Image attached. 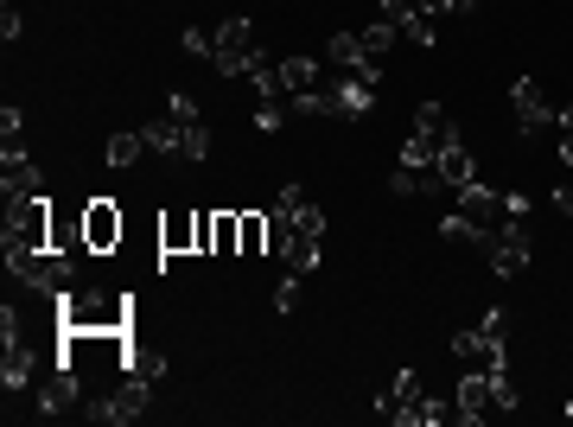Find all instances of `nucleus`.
Instances as JSON below:
<instances>
[{
  "label": "nucleus",
  "instance_id": "e433bc0d",
  "mask_svg": "<svg viewBox=\"0 0 573 427\" xmlns=\"http://www.w3.org/2000/svg\"><path fill=\"white\" fill-rule=\"evenodd\" d=\"M491 402H497V415H510V408H516V383H510V370H491Z\"/></svg>",
  "mask_w": 573,
  "mask_h": 427
},
{
  "label": "nucleus",
  "instance_id": "de8ad7c7",
  "mask_svg": "<svg viewBox=\"0 0 573 427\" xmlns=\"http://www.w3.org/2000/svg\"><path fill=\"white\" fill-rule=\"evenodd\" d=\"M554 211H561V217H573V185H561V192H554Z\"/></svg>",
  "mask_w": 573,
  "mask_h": 427
},
{
  "label": "nucleus",
  "instance_id": "473e14b6",
  "mask_svg": "<svg viewBox=\"0 0 573 427\" xmlns=\"http://www.w3.org/2000/svg\"><path fill=\"white\" fill-rule=\"evenodd\" d=\"M402 39H414V45H433V39H440V20H433V13H421V7H414L408 20H402Z\"/></svg>",
  "mask_w": 573,
  "mask_h": 427
},
{
  "label": "nucleus",
  "instance_id": "c03bdc74",
  "mask_svg": "<svg viewBox=\"0 0 573 427\" xmlns=\"http://www.w3.org/2000/svg\"><path fill=\"white\" fill-rule=\"evenodd\" d=\"M20 32H26V20H20V13H13V7H7V13H0V39H7V45H13V39H20Z\"/></svg>",
  "mask_w": 573,
  "mask_h": 427
},
{
  "label": "nucleus",
  "instance_id": "1a4fd4ad",
  "mask_svg": "<svg viewBox=\"0 0 573 427\" xmlns=\"http://www.w3.org/2000/svg\"><path fill=\"white\" fill-rule=\"evenodd\" d=\"M39 160L26 153V141H0V192L20 198V192H39Z\"/></svg>",
  "mask_w": 573,
  "mask_h": 427
},
{
  "label": "nucleus",
  "instance_id": "3c124183",
  "mask_svg": "<svg viewBox=\"0 0 573 427\" xmlns=\"http://www.w3.org/2000/svg\"><path fill=\"white\" fill-rule=\"evenodd\" d=\"M567 421H573V396H567Z\"/></svg>",
  "mask_w": 573,
  "mask_h": 427
},
{
  "label": "nucleus",
  "instance_id": "09e8293b",
  "mask_svg": "<svg viewBox=\"0 0 573 427\" xmlns=\"http://www.w3.org/2000/svg\"><path fill=\"white\" fill-rule=\"evenodd\" d=\"M561 166H573V128H561Z\"/></svg>",
  "mask_w": 573,
  "mask_h": 427
},
{
  "label": "nucleus",
  "instance_id": "7ed1b4c3",
  "mask_svg": "<svg viewBox=\"0 0 573 427\" xmlns=\"http://www.w3.org/2000/svg\"><path fill=\"white\" fill-rule=\"evenodd\" d=\"M83 415L102 421V427H128V421H141V415H147V383L128 377L121 389H102V396H90V408H83Z\"/></svg>",
  "mask_w": 573,
  "mask_h": 427
},
{
  "label": "nucleus",
  "instance_id": "4be33fe9",
  "mask_svg": "<svg viewBox=\"0 0 573 427\" xmlns=\"http://www.w3.org/2000/svg\"><path fill=\"white\" fill-rule=\"evenodd\" d=\"M141 153H153V147H147V134H141V128H128V134H109V153H102V160H109V166H134Z\"/></svg>",
  "mask_w": 573,
  "mask_h": 427
},
{
  "label": "nucleus",
  "instance_id": "f3484780",
  "mask_svg": "<svg viewBox=\"0 0 573 427\" xmlns=\"http://www.w3.org/2000/svg\"><path fill=\"white\" fill-rule=\"evenodd\" d=\"M453 198H459V211H465V217H478V224L503 217V192H491V185H478V179L465 185V192H453Z\"/></svg>",
  "mask_w": 573,
  "mask_h": 427
},
{
  "label": "nucleus",
  "instance_id": "f03ea898",
  "mask_svg": "<svg viewBox=\"0 0 573 427\" xmlns=\"http://www.w3.org/2000/svg\"><path fill=\"white\" fill-rule=\"evenodd\" d=\"M51 198L45 192H20L7 198V230H0V249L20 255V249H51Z\"/></svg>",
  "mask_w": 573,
  "mask_h": 427
},
{
  "label": "nucleus",
  "instance_id": "58836bf2",
  "mask_svg": "<svg viewBox=\"0 0 573 427\" xmlns=\"http://www.w3.org/2000/svg\"><path fill=\"white\" fill-rule=\"evenodd\" d=\"M0 141H26V109H20V102L0 109Z\"/></svg>",
  "mask_w": 573,
  "mask_h": 427
},
{
  "label": "nucleus",
  "instance_id": "37998d69",
  "mask_svg": "<svg viewBox=\"0 0 573 427\" xmlns=\"http://www.w3.org/2000/svg\"><path fill=\"white\" fill-rule=\"evenodd\" d=\"M211 236H217V211H198V255H211Z\"/></svg>",
  "mask_w": 573,
  "mask_h": 427
},
{
  "label": "nucleus",
  "instance_id": "79ce46f5",
  "mask_svg": "<svg viewBox=\"0 0 573 427\" xmlns=\"http://www.w3.org/2000/svg\"><path fill=\"white\" fill-rule=\"evenodd\" d=\"M300 204H306V192H300V185H281V198H274V211H281V217H293Z\"/></svg>",
  "mask_w": 573,
  "mask_h": 427
},
{
  "label": "nucleus",
  "instance_id": "4c0bfd02",
  "mask_svg": "<svg viewBox=\"0 0 573 427\" xmlns=\"http://www.w3.org/2000/svg\"><path fill=\"white\" fill-rule=\"evenodd\" d=\"M300 281L306 275H293V268H287V281L274 287V313H300Z\"/></svg>",
  "mask_w": 573,
  "mask_h": 427
},
{
  "label": "nucleus",
  "instance_id": "bb28decb",
  "mask_svg": "<svg viewBox=\"0 0 573 427\" xmlns=\"http://www.w3.org/2000/svg\"><path fill=\"white\" fill-rule=\"evenodd\" d=\"M433 153H440V141H427V134H408L402 153H395V166H414V173H421V166H433Z\"/></svg>",
  "mask_w": 573,
  "mask_h": 427
},
{
  "label": "nucleus",
  "instance_id": "aec40b11",
  "mask_svg": "<svg viewBox=\"0 0 573 427\" xmlns=\"http://www.w3.org/2000/svg\"><path fill=\"white\" fill-rule=\"evenodd\" d=\"M217 51H262L255 20H223V26H217Z\"/></svg>",
  "mask_w": 573,
  "mask_h": 427
},
{
  "label": "nucleus",
  "instance_id": "5701e85b",
  "mask_svg": "<svg viewBox=\"0 0 573 427\" xmlns=\"http://www.w3.org/2000/svg\"><path fill=\"white\" fill-rule=\"evenodd\" d=\"M414 134H427V141H446V134H453V115H446V102H421V109H414Z\"/></svg>",
  "mask_w": 573,
  "mask_h": 427
},
{
  "label": "nucleus",
  "instance_id": "0eeeda50",
  "mask_svg": "<svg viewBox=\"0 0 573 427\" xmlns=\"http://www.w3.org/2000/svg\"><path fill=\"white\" fill-rule=\"evenodd\" d=\"M510 102H516V128H523V141H542V134L554 128V109H548V96H542V83H535V77H516Z\"/></svg>",
  "mask_w": 573,
  "mask_h": 427
},
{
  "label": "nucleus",
  "instance_id": "6e6552de",
  "mask_svg": "<svg viewBox=\"0 0 573 427\" xmlns=\"http://www.w3.org/2000/svg\"><path fill=\"white\" fill-rule=\"evenodd\" d=\"M370 109H376V90L357 77H344L338 90H319V115H332V122H363Z\"/></svg>",
  "mask_w": 573,
  "mask_h": 427
},
{
  "label": "nucleus",
  "instance_id": "39448f33",
  "mask_svg": "<svg viewBox=\"0 0 573 427\" xmlns=\"http://www.w3.org/2000/svg\"><path fill=\"white\" fill-rule=\"evenodd\" d=\"M83 402V377L71 370V357H51V370H45V383H39V408L32 415H64V408H77Z\"/></svg>",
  "mask_w": 573,
  "mask_h": 427
},
{
  "label": "nucleus",
  "instance_id": "393cba45",
  "mask_svg": "<svg viewBox=\"0 0 573 427\" xmlns=\"http://www.w3.org/2000/svg\"><path fill=\"white\" fill-rule=\"evenodd\" d=\"M211 255H242V211H217V236Z\"/></svg>",
  "mask_w": 573,
  "mask_h": 427
},
{
  "label": "nucleus",
  "instance_id": "2eb2a0df",
  "mask_svg": "<svg viewBox=\"0 0 573 427\" xmlns=\"http://www.w3.org/2000/svg\"><path fill=\"white\" fill-rule=\"evenodd\" d=\"M160 249H166V255H198V211L160 217Z\"/></svg>",
  "mask_w": 573,
  "mask_h": 427
},
{
  "label": "nucleus",
  "instance_id": "2f4dec72",
  "mask_svg": "<svg viewBox=\"0 0 573 427\" xmlns=\"http://www.w3.org/2000/svg\"><path fill=\"white\" fill-rule=\"evenodd\" d=\"M160 351H147V345H128V377H141V383H153V377H160Z\"/></svg>",
  "mask_w": 573,
  "mask_h": 427
},
{
  "label": "nucleus",
  "instance_id": "ea45409f",
  "mask_svg": "<svg viewBox=\"0 0 573 427\" xmlns=\"http://www.w3.org/2000/svg\"><path fill=\"white\" fill-rule=\"evenodd\" d=\"M421 173H427V166H421ZM421 173H414V166H395V173H389V192H395V198H414V192H421Z\"/></svg>",
  "mask_w": 573,
  "mask_h": 427
},
{
  "label": "nucleus",
  "instance_id": "72a5a7b5",
  "mask_svg": "<svg viewBox=\"0 0 573 427\" xmlns=\"http://www.w3.org/2000/svg\"><path fill=\"white\" fill-rule=\"evenodd\" d=\"M357 39H363V51H370V58H376V51H389L395 39H402V26H389V20H370V26L357 32Z\"/></svg>",
  "mask_w": 573,
  "mask_h": 427
},
{
  "label": "nucleus",
  "instance_id": "f8f14e48",
  "mask_svg": "<svg viewBox=\"0 0 573 427\" xmlns=\"http://www.w3.org/2000/svg\"><path fill=\"white\" fill-rule=\"evenodd\" d=\"M453 357H459L465 370H497V364H503V338H497V332H484V326L453 332Z\"/></svg>",
  "mask_w": 573,
  "mask_h": 427
},
{
  "label": "nucleus",
  "instance_id": "49530a36",
  "mask_svg": "<svg viewBox=\"0 0 573 427\" xmlns=\"http://www.w3.org/2000/svg\"><path fill=\"white\" fill-rule=\"evenodd\" d=\"M478 326H484V332H497V338H503V326H510V313H503V306H491V313H484V319H478Z\"/></svg>",
  "mask_w": 573,
  "mask_h": 427
},
{
  "label": "nucleus",
  "instance_id": "b1692460",
  "mask_svg": "<svg viewBox=\"0 0 573 427\" xmlns=\"http://www.w3.org/2000/svg\"><path fill=\"white\" fill-rule=\"evenodd\" d=\"M440 236H446V243H491V224H478V217L453 211V217L440 224Z\"/></svg>",
  "mask_w": 573,
  "mask_h": 427
},
{
  "label": "nucleus",
  "instance_id": "7c9ffc66",
  "mask_svg": "<svg viewBox=\"0 0 573 427\" xmlns=\"http://www.w3.org/2000/svg\"><path fill=\"white\" fill-rule=\"evenodd\" d=\"M179 51H185V58H217V32L185 26V32H179Z\"/></svg>",
  "mask_w": 573,
  "mask_h": 427
},
{
  "label": "nucleus",
  "instance_id": "a211bd4d",
  "mask_svg": "<svg viewBox=\"0 0 573 427\" xmlns=\"http://www.w3.org/2000/svg\"><path fill=\"white\" fill-rule=\"evenodd\" d=\"M325 58H332L344 77H351V71H363V64H376L370 51H363V39H357V32H332V45H325Z\"/></svg>",
  "mask_w": 573,
  "mask_h": 427
},
{
  "label": "nucleus",
  "instance_id": "412c9836",
  "mask_svg": "<svg viewBox=\"0 0 573 427\" xmlns=\"http://www.w3.org/2000/svg\"><path fill=\"white\" fill-rule=\"evenodd\" d=\"M141 134H147L153 153H179V147H185V128L172 122V115H153V122H141Z\"/></svg>",
  "mask_w": 573,
  "mask_h": 427
},
{
  "label": "nucleus",
  "instance_id": "4468645a",
  "mask_svg": "<svg viewBox=\"0 0 573 427\" xmlns=\"http://www.w3.org/2000/svg\"><path fill=\"white\" fill-rule=\"evenodd\" d=\"M32 370H39V351L13 338V345L0 351V389H7V396H20V389L32 383Z\"/></svg>",
  "mask_w": 573,
  "mask_h": 427
},
{
  "label": "nucleus",
  "instance_id": "a878e982",
  "mask_svg": "<svg viewBox=\"0 0 573 427\" xmlns=\"http://www.w3.org/2000/svg\"><path fill=\"white\" fill-rule=\"evenodd\" d=\"M440 421H453V402H433V396H421L402 415V427H440Z\"/></svg>",
  "mask_w": 573,
  "mask_h": 427
},
{
  "label": "nucleus",
  "instance_id": "20e7f679",
  "mask_svg": "<svg viewBox=\"0 0 573 427\" xmlns=\"http://www.w3.org/2000/svg\"><path fill=\"white\" fill-rule=\"evenodd\" d=\"M484 249H491V268H497V275H523V268H529V255H535V236H529L523 217H503V224L491 230V243H484Z\"/></svg>",
  "mask_w": 573,
  "mask_h": 427
},
{
  "label": "nucleus",
  "instance_id": "9b49d317",
  "mask_svg": "<svg viewBox=\"0 0 573 427\" xmlns=\"http://www.w3.org/2000/svg\"><path fill=\"white\" fill-rule=\"evenodd\" d=\"M433 166H440V179H446V192H465V185L478 179V166H472V147H465V134L453 128L440 141V153H433Z\"/></svg>",
  "mask_w": 573,
  "mask_h": 427
},
{
  "label": "nucleus",
  "instance_id": "c85d7f7f",
  "mask_svg": "<svg viewBox=\"0 0 573 427\" xmlns=\"http://www.w3.org/2000/svg\"><path fill=\"white\" fill-rule=\"evenodd\" d=\"M179 128H185L179 160H191V166H198V160H211V128H204V122H179Z\"/></svg>",
  "mask_w": 573,
  "mask_h": 427
},
{
  "label": "nucleus",
  "instance_id": "f257e3e1",
  "mask_svg": "<svg viewBox=\"0 0 573 427\" xmlns=\"http://www.w3.org/2000/svg\"><path fill=\"white\" fill-rule=\"evenodd\" d=\"M128 306L134 300H109V294H96V287H71V294L58 300V319H64V332H128L134 326Z\"/></svg>",
  "mask_w": 573,
  "mask_h": 427
},
{
  "label": "nucleus",
  "instance_id": "dca6fc26",
  "mask_svg": "<svg viewBox=\"0 0 573 427\" xmlns=\"http://www.w3.org/2000/svg\"><path fill=\"white\" fill-rule=\"evenodd\" d=\"M281 90L287 96H312V90H319V58H306V51L281 58Z\"/></svg>",
  "mask_w": 573,
  "mask_h": 427
},
{
  "label": "nucleus",
  "instance_id": "423d86ee",
  "mask_svg": "<svg viewBox=\"0 0 573 427\" xmlns=\"http://www.w3.org/2000/svg\"><path fill=\"white\" fill-rule=\"evenodd\" d=\"M121 230H128V217L115 211V198H90V204H83V249H90V255H115Z\"/></svg>",
  "mask_w": 573,
  "mask_h": 427
},
{
  "label": "nucleus",
  "instance_id": "f704fd0d",
  "mask_svg": "<svg viewBox=\"0 0 573 427\" xmlns=\"http://www.w3.org/2000/svg\"><path fill=\"white\" fill-rule=\"evenodd\" d=\"M287 96H274V102H262V109H255V128H262V134H281L287 128Z\"/></svg>",
  "mask_w": 573,
  "mask_h": 427
},
{
  "label": "nucleus",
  "instance_id": "a19ab883",
  "mask_svg": "<svg viewBox=\"0 0 573 427\" xmlns=\"http://www.w3.org/2000/svg\"><path fill=\"white\" fill-rule=\"evenodd\" d=\"M166 115H172V122H198V102H191V96H166Z\"/></svg>",
  "mask_w": 573,
  "mask_h": 427
},
{
  "label": "nucleus",
  "instance_id": "cd10ccee",
  "mask_svg": "<svg viewBox=\"0 0 573 427\" xmlns=\"http://www.w3.org/2000/svg\"><path fill=\"white\" fill-rule=\"evenodd\" d=\"M262 58H268V51H217L211 64H217V77H249Z\"/></svg>",
  "mask_w": 573,
  "mask_h": 427
},
{
  "label": "nucleus",
  "instance_id": "6ab92c4d",
  "mask_svg": "<svg viewBox=\"0 0 573 427\" xmlns=\"http://www.w3.org/2000/svg\"><path fill=\"white\" fill-rule=\"evenodd\" d=\"M319 236H300V230H287V243H281V262L293 268V275H312V268H319Z\"/></svg>",
  "mask_w": 573,
  "mask_h": 427
},
{
  "label": "nucleus",
  "instance_id": "8fccbe9b",
  "mask_svg": "<svg viewBox=\"0 0 573 427\" xmlns=\"http://www.w3.org/2000/svg\"><path fill=\"white\" fill-rule=\"evenodd\" d=\"M554 128H573V102H567V109H554Z\"/></svg>",
  "mask_w": 573,
  "mask_h": 427
},
{
  "label": "nucleus",
  "instance_id": "9d476101",
  "mask_svg": "<svg viewBox=\"0 0 573 427\" xmlns=\"http://www.w3.org/2000/svg\"><path fill=\"white\" fill-rule=\"evenodd\" d=\"M491 415H497V402H491V370H465V383H459V396H453V421L478 427V421H491Z\"/></svg>",
  "mask_w": 573,
  "mask_h": 427
},
{
  "label": "nucleus",
  "instance_id": "c756f323",
  "mask_svg": "<svg viewBox=\"0 0 573 427\" xmlns=\"http://www.w3.org/2000/svg\"><path fill=\"white\" fill-rule=\"evenodd\" d=\"M262 249H268V217L242 211V255H262Z\"/></svg>",
  "mask_w": 573,
  "mask_h": 427
},
{
  "label": "nucleus",
  "instance_id": "a18cd8bd",
  "mask_svg": "<svg viewBox=\"0 0 573 427\" xmlns=\"http://www.w3.org/2000/svg\"><path fill=\"white\" fill-rule=\"evenodd\" d=\"M503 217H523V224H529V198L523 192H503Z\"/></svg>",
  "mask_w": 573,
  "mask_h": 427
},
{
  "label": "nucleus",
  "instance_id": "c9c22d12",
  "mask_svg": "<svg viewBox=\"0 0 573 427\" xmlns=\"http://www.w3.org/2000/svg\"><path fill=\"white\" fill-rule=\"evenodd\" d=\"M287 230H300V236H319V243H325V211H319V204H300V211L287 217Z\"/></svg>",
  "mask_w": 573,
  "mask_h": 427
},
{
  "label": "nucleus",
  "instance_id": "ddd939ff",
  "mask_svg": "<svg viewBox=\"0 0 573 427\" xmlns=\"http://www.w3.org/2000/svg\"><path fill=\"white\" fill-rule=\"evenodd\" d=\"M421 396H427V389H421V370H395V383L376 396V415H382V421H402Z\"/></svg>",
  "mask_w": 573,
  "mask_h": 427
}]
</instances>
